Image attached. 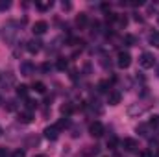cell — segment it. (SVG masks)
Wrapping results in <instances>:
<instances>
[{
	"label": "cell",
	"mask_w": 159,
	"mask_h": 157,
	"mask_svg": "<svg viewBox=\"0 0 159 157\" xmlns=\"http://www.w3.org/2000/svg\"><path fill=\"white\" fill-rule=\"evenodd\" d=\"M117 146H119V139H117L115 135H111V137L107 139V148H111V150H117Z\"/></svg>",
	"instance_id": "19"
},
{
	"label": "cell",
	"mask_w": 159,
	"mask_h": 157,
	"mask_svg": "<svg viewBox=\"0 0 159 157\" xmlns=\"http://www.w3.org/2000/svg\"><path fill=\"white\" fill-rule=\"evenodd\" d=\"M89 133H91V137H96V139L102 137V135H104V124L98 122V120L93 122V124L89 126Z\"/></svg>",
	"instance_id": "3"
},
{
	"label": "cell",
	"mask_w": 159,
	"mask_h": 157,
	"mask_svg": "<svg viewBox=\"0 0 159 157\" xmlns=\"http://www.w3.org/2000/svg\"><path fill=\"white\" fill-rule=\"evenodd\" d=\"M117 19H119V15H115V13H107L106 15V20L107 22H117Z\"/></svg>",
	"instance_id": "28"
},
{
	"label": "cell",
	"mask_w": 159,
	"mask_h": 157,
	"mask_svg": "<svg viewBox=\"0 0 159 157\" xmlns=\"http://www.w3.org/2000/svg\"><path fill=\"white\" fill-rule=\"evenodd\" d=\"M157 20H159V19H157Z\"/></svg>",
	"instance_id": "39"
},
{
	"label": "cell",
	"mask_w": 159,
	"mask_h": 157,
	"mask_svg": "<svg viewBox=\"0 0 159 157\" xmlns=\"http://www.w3.org/2000/svg\"><path fill=\"white\" fill-rule=\"evenodd\" d=\"M117 65H119L120 69H128L129 65H131V56H129V52H119V56H117Z\"/></svg>",
	"instance_id": "2"
},
{
	"label": "cell",
	"mask_w": 159,
	"mask_h": 157,
	"mask_svg": "<svg viewBox=\"0 0 159 157\" xmlns=\"http://www.w3.org/2000/svg\"><path fill=\"white\" fill-rule=\"evenodd\" d=\"M37 107V102L35 100H26V109L28 111H32V109H35Z\"/></svg>",
	"instance_id": "27"
},
{
	"label": "cell",
	"mask_w": 159,
	"mask_h": 157,
	"mask_svg": "<svg viewBox=\"0 0 159 157\" xmlns=\"http://www.w3.org/2000/svg\"><path fill=\"white\" fill-rule=\"evenodd\" d=\"M9 6H11V2H7V0H0V11L9 9Z\"/></svg>",
	"instance_id": "29"
},
{
	"label": "cell",
	"mask_w": 159,
	"mask_h": 157,
	"mask_svg": "<svg viewBox=\"0 0 159 157\" xmlns=\"http://www.w3.org/2000/svg\"><path fill=\"white\" fill-rule=\"evenodd\" d=\"M37 157H44V155H37Z\"/></svg>",
	"instance_id": "37"
},
{
	"label": "cell",
	"mask_w": 159,
	"mask_h": 157,
	"mask_svg": "<svg viewBox=\"0 0 159 157\" xmlns=\"http://www.w3.org/2000/svg\"><path fill=\"white\" fill-rule=\"evenodd\" d=\"M124 43H126L128 46H133V44H135V37L128 34V35H124Z\"/></svg>",
	"instance_id": "25"
},
{
	"label": "cell",
	"mask_w": 159,
	"mask_h": 157,
	"mask_svg": "<svg viewBox=\"0 0 159 157\" xmlns=\"http://www.w3.org/2000/svg\"><path fill=\"white\" fill-rule=\"evenodd\" d=\"M61 7H63L65 11H69V9H72V4H70V2H65V0H63V2H61Z\"/></svg>",
	"instance_id": "32"
},
{
	"label": "cell",
	"mask_w": 159,
	"mask_h": 157,
	"mask_svg": "<svg viewBox=\"0 0 159 157\" xmlns=\"http://www.w3.org/2000/svg\"><path fill=\"white\" fill-rule=\"evenodd\" d=\"M0 137H2V128H0Z\"/></svg>",
	"instance_id": "36"
},
{
	"label": "cell",
	"mask_w": 159,
	"mask_h": 157,
	"mask_svg": "<svg viewBox=\"0 0 159 157\" xmlns=\"http://www.w3.org/2000/svg\"><path fill=\"white\" fill-rule=\"evenodd\" d=\"M148 126H152V128H157V126H159V115H154V117L150 118Z\"/></svg>",
	"instance_id": "26"
},
{
	"label": "cell",
	"mask_w": 159,
	"mask_h": 157,
	"mask_svg": "<svg viewBox=\"0 0 159 157\" xmlns=\"http://www.w3.org/2000/svg\"><path fill=\"white\" fill-rule=\"evenodd\" d=\"M120 100H122L120 91H109V92H107V104H109V105H119Z\"/></svg>",
	"instance_id": "8"
},
{
	"label": "cell",
	"mask_w": 159,
	"mask_h": 157,
	"mask_svg": "<svg viewBox=\"0 0 159 157\" xmlns=\"http://www.w3.org/2000/svg\"><path fill=\"white\" fill-rule=\"evenodd\" d=\"M41 48H43V43L39 39H32L26 43V50L30 54H37V52H41Z\"/></svg>",
	"instance_id": "7"
},
{
	"label": "cell",
	"mask_w": 159,
	"mask_h": 157,
	"mask_svg": "<svg viewBox=\"0 0 159 157\" xmlns=\"http://www.w3.org/2000/svg\"><path fill=\"white\" fill-rule=\"evenodd\" d=\"M17 96L19 98H26L28 96V85H17Z\"/></svg>",
	"instance_id": "14"
},
{
	"label": "cell",
	"mask_w": 159,
	"mask_h": 157,
	"mask_svg": "<svg viewBox=\"0 0 159 157\" xmlns=\"http://www.w3.org/2000/svg\"><path fill=\"white\" fill-rule=\"evenodd\" d=\"M43 133H44V139H48V141H57V137H59V129L56 126H46Z\"/></svg>",
	"instance_id": "6"
},
{
	"label": "cell",
	"mask_w": 159,
	"mask_h": 157,
	"mask_svg": "<svg viewBox=\"0 0 159 157\" xmlns=\"http://www.w3.org/2000/svg\"><path fill=\"white\" fill-rule=\"evenodd\" d=\"M141 157H154V154L150 150H144V152H141Z\"/></svg>",
	"instance_id": "33"
},
{
	"label": "cell",
	"mask_w": 159,
	"mask_h": 157,
	"mask_svg": "<svg viewBox=\"0 0 159 157\" xmlns=\"http://www.w3.org/2000/svg\"><path fill=\"white\" fill-rule=\"evenodd\" d=\"M109 89H111V85H109V81H107V79L98 81V92H109Z\"/></svg>",
	"instance_id": "13"
},
{
	"label": "cell",
	"mask_w": 159,
	"mask_h": 157,
	"mask_svg": "<svg viewBox=\"0 0 159 157\" xmlns=\"http://www.w3.org/2000/svg\"><path fill=\"white\" fill-rule=\"evenodd\" d=\"M148 41H150V44H152V46L159 48V32H154V34H150Z\"/></svg>",
	"instance_id": "17"
},
{
	"label": "cell",
	"mask_w": 159,
	"mask_h": 157,
	"mask_svg": "<svg viewBox=\"0 0 159 157\" xmlns=\"http://www.w3.org/2000/svg\"><path fill=\"white\" fill-rule=\"evenodd\" d=\"M122 146H124V150H126L128 154H135V152H139V144H137L135 139H124V141H122Z\"/></svg>",
	"instance_id": "4"
},
{
	"label": "cell",
	"mask_w": 159,
	"mask_h": 157,
	"mask_svg": "<svg viewBox=\"0 0 159 157\" xmlns=\"http://www.w3.org/2000/svg\"><path fill=\"white\" fill-rule=\"evenodd\" d=\"M6 155H7V152H6L4 148H0V157H6Z\"/></svg>",
	"instance_id": "35"
},
{
	"label": "cell",
	"mask_w": 159,
	"mask_h": 157,
	"mask_svg": "<svg viewBox=\"0 0 159 157\" xmlns=\"http://www.w3.org/2000/svg\"><path fill=\"white\" fill-rule=\"evenodd\" d=\"M32 120H34V113H32V111H22V113H19V122L30 124Z\"/></svg>",
	"instance_id": "10"
},
{
	"label": "cell",
	"mask_w": 159,
	"mask_h": 157,
	"mask_svg": "<svg viewBox=\"0 0 159 157\" xmlns=\"http://www.w3.org/2000/svg\"><path fill=\"white\" fill-rule=\"evenodd\" d=\"M139 65H141L143 69H152V67L156 65V57H154V54H150V52H143L141 57H139Z\"/></svg>",
	"instance_id": "1"
},
{
	"label": "cell",
	"mask_w": 159,
	"mask_h": 157,
	"mask_svg": "<svg viewBox=\"0 0 159 157\" xmlns=\"http://www.w3.org/2000/svg\"><path fill=\"white\" fill-rule=\"evenodd\" d=\"M96 154H98V146H87V150H83V155L85 157L96 155Z\"/></svg>",
	"instance_id": "22"
},
{
	"label": "cell",
	"mask_w": 159,
	"mask_h": 157,
	"mask_svg": "<svg viewBox=\"0 0 159 157\" xmlns=\"http://www.w3.org/2000/svg\"><path fill=\"white\" fill-rule=\"evenodd\" d=\"M19 70H20V76H32L34 70H35V67H34L32 61H22L20 67H19Z\"/></svg>",
	"instance_id": "5"
},
{
	"label": "cell",
	"mask_w": 159,
	"mask_h": 157,
	"mask_svg": "<svg viewBox=\"0 0 159 157\" xmlns=\"http://www.w3.org/2000/svg\"><path fill=\"white\" fill-rule=\"evenodd\" d=\"M11 157H26V152H24V150H20V148H19V150H15V152H13V154H11Z\"/></svg>",
	"instance_id": "30"
},
{
	"label": "cell",
	"mask_w": 159,
	"mask_h": 157,
	"mask_svg": "<svg viewBox=\"0 0 159 157\" xmlns=\"http://www.w3.org/2000/svg\"><path fill=\"white\" fill-rule=\"evenodd\" d=\"M69 124H70V120H69L67 117H63L61 120H59V122H57V124H56V128H57V129L61 131V129H65V128H69Z\"/></svg>",
	"instance_id": "21"
},
{
	"label": "cell",
	"mask_w": 159,
	"mask_h": 157,
	"mask_svg": "<svg viewBox=\"0 0 159 157\" xmlns=\"http://www.w3.org/2000/svg\"><path fill=\"white\" fill-rule=\"evenodd\" d=\"M13 83H15V76H13V74H9V72H7V74H6V78L2 79V87H4V89H6V91H7V89H9V87H11V85H13Z\"/></svg>",
	"instance_id": "11"
},
{
	"label": "cell",
	"mask_w": 159,
	"mask_h": 157,
	"mask_svg": "<svg viewBox=\"0 0 159 157\" xmlns=\"http://www.w3.org/2000/svg\"><path fill=\"white\" fill-rule=\"evenodd\" d=\"M0 104H2V100H0Z\"/></svg>",
	"instance_id": "38"
},
{
	"label": "cell",
	"mask_w": 159,
	"mask_h": 157,
	"mask_svg": "<svg viewBox=\"0 0 159 157\" xmlns=\"http://www.w3.org/2000/svg\"><path fill=\"white\" fill-rule=\"evenodd\" d=\"M46 30H48V24H46V20H37V22L34 24V28H32V32H34L35 35H43Z\"/></svg>",
	"instance_id": "9"
},
{
	"label": "cell",
	"mask_w": 159,
	"mask_h": 157,
	"mask_svg": "<svg viewBox=\"0 0 159 157\" xmlns=\"http://www.w3.org/2000/svg\"><path fill=\"white\" fill-rule=\"evenodd\" d=\"M17 107H19L17 100H7V102H6V111H7V113H13V111H17Z\"/></svg>",
	"instance_id": "15"
},
{
	"label": "cell",
	"mask_w": 159,
	"mask_h": 157,
	"mask_svg": "<svg viewBox=\"0 0 159 157\" xmlns=\"http://www.w3.org/2000/svg\"><path fill=\"white\" fill-rule=\"evenodd\" d=\"M34 91H35V92H39V94H44L46 85H44L43 81H35V83H34Z\"/></svg>",
	"instance_id": "20"
},
{
	"label": "cell",
	"mask_w": 159,
	"mask_h": 157,
	"mask_svg": "<svg viewBox=\"0 0 159 157\" xmlns=\"http://www.w3.org/2000/svg\"><path fill=\"white\" fill-rule=\"evenodd\" d=\"M148 128H150L148 124H139V126H137V133H141L143 137H146V135H148Z\"/></svg>",
	"instance_id": "23"
},
{
	"label": "cell",
	"mask_w": 159,
	"mask_h": 157,
	"mask_svg": "<svg viewBox=\"0 0 159 157\" xmlns=\"http://www.w3.org/2000/svg\"><path fill=\"white\" fill-rule=\"evenodd\" d=\"M41 70H43V72H48V70H50V63H43Z\"/></svg>",
	"instance_id": "34"
},
{
	"label": "cell",
	"mask_w": 159,
	"mask_h": 157,
	"mask_svg": "<svg viewBox=\"0 0 159 157\" xmlns=\"http://www.w3.org/2000/svg\"><path fill=\"white\" fill-rule=\"evenodd\" d=\"M117 22H119V26H126V24H128V19H126L124 15H119V19H117Z\"/></svg>",
	"instance_id": "31"
},
{
	"label": "cell",
	"mask_w": 159,
	"mask_h": 157,
	"mask_svg": "<svg viewBox=\"0 0 159 157\" xmlns=\"http://www.w3.org/2000/svg\"><path fill=\"white\" fill-rule=\"evenodd\" d=\"M52 7V0H46V2H37V9L44 11V9H50Z\"/></svg>",
	"instance_id": "24"
},
{
	"label": "cell",
	"mask_w": 159,
	"mask_h": 157,
	"mask_svg": "<svg viewBox=\"0 0 159 157\" xmlns=\"http://www.w3.org/2000/svg\"><path fill=\"white\" fill-rule=\"evenodd\" d=\"M56 67H57V70H67L69 61H67L65 57H59V59H57V63H56Z\"/></svg>",
	"instance_id": "18"
},
{
	"label": "cell",
	"mask_w": 159,
	"mask_h": 157,
	"mask_svg": "<svg viewBox=\"0 0 159 157\" xmlns=\"http://www.w3.org/2000/svg\"><path fill=\"white\" fill-rule=\"evenodd\" d=\"M87 22H89V19H87L85 13H80L78 17H76V24H78V28H85Z\"/></svg>",
	"instance_id": "12"
},
{
	"label": "cell",
	"mask_w": 159,
	"mask_h": 157,
	"mask_svg": "<svg viewBox=\"0 0 159 157\" xmlns=\"http://www.w3.org/2000/svg\"><path fill=\"white\" fill-rule=\"evenodd\" d=\"M72 111H74V105H72V104H63V105H61V115H63V117H69Z\"/></svg>",
	"instance_id": "16"
}]
</instances>
